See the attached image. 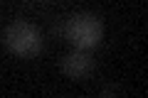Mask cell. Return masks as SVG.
<instances>
[{
    "instance_id": "obj_1",
    "label": "cell",
    "mask_w": 148,
    "mask_h": 98,
    "mask_svg": "<svg viewBox=\"0 0 148 98\" xmlns=\"http://www.w3.org/2000/svg\"><path fill=\"white\" fill-rule=\"evenodd\" d=\"M64 34L74 49L89 52V49L99 47L104 39V22L94 12H74L64 25Z\"/></svg>"
},
{
    "instance_id": "obj_2",
    "label": "cell",
    "mask_w": 148,
    "mask_h": 98,
    "mask_svg": "<svg viewBox=\"0 0 148 98\" xmlns=\"http://www.w3.org/2000/svg\"><path fill=\"white\" fill-rule=\"evenodd\" d=\"M3 42H5V47L12 54H17L22 59H30V57L42 52V34H40V30L25 20L10 22L5 27V32H3Z\"/></svg>"
},
{
    "instance_id": "obj_3",
    "label": "cell",
    "mask_w": 148,
    "mask_h": 98,
    "mask_svg": "<svg viewBox=\"0 0 148 98\" xmlns=\"http://www.w3.org/2000/svg\"><path fill=\"white\" fill-rule=\"evenodd\" d=\"M59 69H62L64 76L79 81V78H86L91 71H94V57H91L89 52H82V49H72L69 54L62 57Z\"/></svg>"
}]
</instances>
